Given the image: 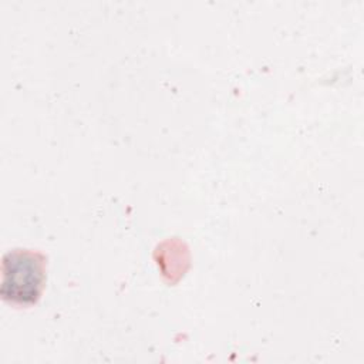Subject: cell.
Wrapping results in <instances>:
<instances>
[{"label": "cell", "instance_id": "1", "mask_svg": "<svg viewBox=\"0 0 364 364\" xmlns=\"http://www.w3.org/2000/svg\"><path fill=\"white\" fill-rule=\"evenodd\" d=\"M44 283L43 257L30 250H11L3 257L1 297L13 304L37 301Z\"/></svg>", "mask_w": 364, "mask_h": 364}]
</instances>
